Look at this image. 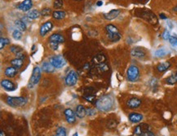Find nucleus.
<instances>
[{"label":"nucleus","mask_w":177,"mask_h":136,"mask_svg":"<svg viewBox=\"0 0 177 136\" xmlns=\"http://www.w3.org/2000/svg\"><path fill=\"white\" fill-rule=\"evenodd\" d=\"M114 105V99L111 96H104L97 100L96 103V108L101 112H107L110 110Z\"/></svg>","instance_id":"obj_1"},{"label":"nucleus","mask_w":177,"mask_h":136,"mask_svg":"<svg viewBox=\"0 0 177 136\" xmlns=\"http://www.w3.org/2000/svg\"><path fill=\"white\" fill-rule=\"evenodd\" d=\"M6 102H7V104H8V105H10L11 107H23V106L26 105V103H27V99H26V97H7V99H6Z\"/></svg>","instance_id":"obj_2"},{"label":"nucleus","mask_w":177,"mask_h":136,"mask_svg":"<svg viewBox=\"0 0 177 136\" xmlns=\"http://www.w3.org/2000/svg\"><path fill=\"white\" fill-rule=\"evenodd\" d=\"M140 76V70L136 66H130L127 72V79L131 82H135L139 79Z\"/></svg>","instance_id":"obj_3"},{"label":"nucleus","mask_w":177,"mask_h":136,"mask_svg":"<svg viewBox=\"0 0 177 136\" xmlns=\"http://www.w3.org/2000/svg\"><path fill=\"white\" fill-rule=\"evenodd\" d=\"M41 78V68L39 67H35L33 69V72L30 77V85L31 88H33L34 85H36L38 83Z\"/></svg>","instance_id":"obj_4"},{"label":"nucleus","mask_w":177,"mask_h":136,"mask_svg":"<svg viewBox=\"0 0 177 136\" xmlns=\"http://www.w3.org/2000/svg\"><path fill=\"white\" fill-rule=\"evenodd\" d=\"M49 62L55 68H61L66 64V60L61 55H55L50 58Z\"/></svg>","instance_id":"obj_5"},{"label":"nucleus","mask_w":177,"mask_h":136,"mask_svg":"<svg viewBox=\"0 0 177 136\" xmlns=\"http://www.w3.org/2000/svg\"><path fill=\"white\" fill-rule=\"evenodd\" d=\"M77 81V72H75L74 71H71L68 74H67L65 82L67 86H74L76 84V83Z\"/></svg>","instance_id":"obj_6"},{"label":"nucleus","mask_w":177,"mask_h":136,"mask_svg":"<svg viewBox=\"0 0 177 136\" xmlns=\"http://www.w3.org/2000/svg\"><path fill=\"white\" fill-rule=\"evenodd\" d=\"M149 130H150V126L146 124V123H141L140 125H138L135 128L134 132L136 135H141L142 134H144V132H147Z\"/></svg>","instance_id":"obj_7"},{"label":"nucleus","mask_w":177,"mask_h":136,"mask_svg":"<svg viewBox=\"0 0 177 136\" xmlns=\"http://www.w3.org/2000/svg\"><path fill=\"white\" fill-rule=\"evenodd\" d=\"M131 55L136 58H143L145 56V51L140 47H136L132 50Z\"/></svg>","instance_id":"obj_8"},{"label":"nucleus","mask_w":177,"mask_h":136,"mask_svg":"<svg viewBox=\"0 0 177 136\" xmlns=\"http://www.w3.org/2000/svg\"><path fill=\"white\" fill-rule=\"evenodd\" d=\"M33 7L32 0H24L22 3L18 5V8L22 11H28Z\"/></svg>","instance_id":"obj_9"},{"label":"nucleus","mask_w":177,"mask_h":136,"mask_svg":"<svg viewBox=\"0 0 177 136\" xmlns=\"http://www.w3.org/2000/svg\"><path fill=\"white\" fill-rule=\"evenodd\" d=\"M53 25L51 21H47L43 25L41 26L40 28V35L41 36H45L48 32L52 30Z\"/></svg>","instance_id":"obj_10"},{"label":"nucleus","mask_w":177,"mask_h":136,"mask_svg":"<svg viewBox=\"0 0 177 136\" xmlns=\"http://www.w3.org/2000/svg\"><path fill=\"white\" fill-rule=\"evenodd\" d=\"M1 86L7 91H13L15 90V84L9 79H3L1 81Z\"/></svg>","instance_id":"obj_11"},{"label":"nucleus","mask_w":177,"mask_h":136,"mask_svg":"<svg viewBox=\"0 0 177 136\" xmlns=\"http://www.w3.org/2000/svg\"><path fill=\"white\" fill-rule=\"evenodd\" d=\"M64 114L65 115V118H66V121L68 123L72 124L75 122V114L74 113V111L70 109H67L65 110Z\"/></svg>","instance_id":"obj_12"},{"label":"nucleus","mask_w":177,"mask_h":136,"mask_svg":"<svg viewBox=\"0 0 177 136\" xmlns=\"http://www.w3.org/2000/svg\"><path fill=\"white\" fill-rule=\"evenodd\" d=\"M127 104V106L130 109H136L141 104V100L140 99H138V98L133 97V98H131V99L128 100Z\"/></svg>","instance_id":"obj_13"},{"label":"nucleus","mask_w":177,"mask_h":136,"mask_svg":"<svg viewBox=\"0 0 177 136\" xmlns=\"http://www.w3.org/2000/svg\"><path fill=\"white\" fill-rule=\"evenodd\" d=\"M119 14H120V11L119 10L114 9V10H111L110 11H109L107 13H104V17L106 19V20H112L114 19L117 18Z\"/></svg>","instance_id":"obj_14"},{"label":"nucleus","mask_w":177,"mask_h":136,"mask_svg":"<svg viewBox=\"0 0 177 136\" xmlns=\"http://www.w3.org/2000/svg\"><path fill=\"white\" fill-rule=\"evenodd\" d=\"M10 50L12 53L16 55V57L17 58H21V59H24L25 58V54H23L22 50L21 48L19 46H11L10 47Z\"/></svg>","instance_id":"obj_15"},{"label":"nucleus","mask_w":177,"mask_h":136,"mask_svg":"<svg viewBox=\"0 0 177 136\" xmlns=\"http://www.w3.org/2000/svg\"><path fill=\"white\" fill-rule=\"evenodd\" d=\"M50 42H56V43H63L65 42V38L62 35L58 34V33H54L49 38Z\"/></svg>","instance_id":"obj_16"},{"label":"nucleus","mask_w":177,"mask_h":136,"mask_svg":"<svg viewBox=\"0 0 177 136\" xmlns=\"http://www.w3.org/2000/svg\"><path fill=\"white\" fill-rule=\"evenodd\" d=\"M143 119V115L138 113H132L129 115V120L133 123H138Z\"/></svg>","instance_id":"obj_17"},{"label":"nucleus","mask_w":177,"mask_h":136,"mask_svg":"<svg viewBox=\"0 0 177 136\" xmlns=\"http://www.w3.org/2000/svg\"><path fill=\"white\" fill-rule=\"evenodd\" d=\"M75 114L77 116V118H84L86 114H87V109H85V107L82 104L77 105V109H76V112H75Z\"/></svg>","instance_id":"obj_18"},{"label":"nucleus","mask_w":177,"mask_h":136,"mask_svg":"<svg viewBox=\"0 0 177 136\" xmlns=\"http://www.w3.org/2000/svg\"><path fill=\"white\" fill-rule=\"evenodd\" d=\"M42 70L46 73H52V72H54L55 67L52 66L50 62H44L42 64Z\"/></svg>","instance_id":"obj_19"},{"label":"nucleus","mask_w":177,"mask_h":136,"mask_svg":"<svg viewBox=\"0 0 177 136\" xmlns=\"http://www.w3.org/2000/svg\"><path fill=\"white\" fill-rule=\"evenodd\" d=\"M5 75L6 76H8L9 78H13L16 75V73H17V68L14 67H9L6 68V70H5Z\"/></svg>","instance_id":"obj_20"},{"label":"nucleus","mask_w":177,"mask_h":136,"mask_svg":"<svg viewBox=\"0 0 177 136\" xmlns=\"http://www.w3.org/2000/svg\"><path fill=\"white\" fill-rule=\"evenodd\" d=\"M170 67H171V63L169 62H164L157 66V70L159 72H166V70H168Z\"/></svg>","instance_id":"obj_21"},{"label":"nucleus","mask_w":177,"mask_h":136,"mask_svg":"<svg viewBox=\"0 0 177 136\" xmlns=\"http://www.w3.org/2000/svg\"><path fill=\"white\" fill-rule=\"evenodd\" d=\"M107 36L109 41L113 42H117L121 39V34L120 32H116V33H107Z\"/></svg>","instance_id":"obj_22"},{"label":"nucleus","mask_w":177,"mask_h":136,"mask_svg":"<svg viewBox=\"0 0 177 136\" xmlns=\"http://www.w3.org/2000/svg\"><path fill=\"white\" fill-rule=\"evenodd\" d=\"M41 15V13L38 10H32L28 12L27 14V17L30 19V20H35L39 17V15Z\"/></svg>","instance_id":"obj_23"},{"label":"nucleus","mask_w":177,"mask_h":136,"mask_svg":"<svg viewBox=\"0 0 177 136\" xmlns=\"http://www.w3.org/2000/svg\"><path fill=\"white\" fill-rule=\"evenodd\" d=\"M65 15L66 14L64 11H55L52 13V16L55 20H61V19L65 18Z\"/></svg>","instance_id":"obj_24"},{"label":"nucleus","mask_w":177,"mask_h":136,"mask_svg":"<svg viewBox=\"0 0 177 136\" xmlns=\"http://www.w3.org/2000/svg\"><path fill=\"white\" fill-rule=\"evenodd\" d=\"M11 64L12 67L17 68V69H18V68H21L23 65V59H21V58H17V57H16L15 59L11 60Z\"/></svg>","instance_id":"obj_25"},{"label":"nucleus","mask_w":177,"mask_h":136,"mask_svg":"<svg viewBox=\"0 0 177 136\" xmlns=\"http://www.w3.org/2000/svg\"><path fill=\"white\" fill-rule=\"evenodd\" d=\"M15 25L17 27V29L21 31H26V25L25 22H23L21 20H16L15 21Z\"/></svg>","instance_id":"obj_26"},{"label":"nucleus","mask_w":177,"mask_h":136,"mask_svg":"<svg viewBox=\"0 0 177 136\" xmlns=\"http://www.w3.org/2000/svg\"><path fill=\"white\" fill-rule=\"evenodd\" d=\"M168 54V51L166 50H165L164 48H161V49H159L155 51V56L158 57H162L164 56H166V54Z\"/></svg>","instance_id":"obj_27"},{"label":"nucleus","mask_w":177,"mask_h":136,"mask_svg":"<svg viewBox=\"0 0 177 136\" xmlns=\"http://www.w3.org/2000/svg\"><path fill=\"white\" fill-rule=\"evenodd\" d=\"M166 82L168 84H175L177 83V72L174 73L171 75H170L169 77L166 79Z\"/></svg>","instance_id":"obj_28"},{"label":"nucleus","mask_w":177,"mask_h":136,"mask_svg":"<svg viewBox=\"0 0 177 136\" xmlns=\"http://www.w3.org/2000/svg\"><path fill=\"white\" fill-rule=\"evenodd\" d=\"M105 59H106V57H105L104 55H103V54H98L94 58V62H95V63H96V64H102V63H104V62L105 61Z\"/></svg>","instance_id":"obj_29"},{"label":"nucleus","mask_w":177,"mask_h":136,"mask_svg":"<svg viewBox=\"0 0 177 136\" xmlns=\"http://www.w3.org/2000/svg\"><path fill=\"white\" fill-rule=\"evenodd\" d=\"M105 29H106L107 33H116V32H119L118 28L113 25H108L107 26L105 27Z\"/></svg>","instance_id":"obj_30"},{"label":"nucleus","mask_w":177,"mask_h":136,"mask_svg":"<svg viewBox=\"0 0 177 136\" xmlns=\"http://www.w3.org/2000/svg\"><path fill=\"white\" fill-rule=\"evenodd\" d=\"M12 37L15 40H16V41L21 39V37H22V33L21 32V30H19V29L14 30L13 32H12Z\"/></svg>","instance_id":"obj_31"},{"label":"nucleus","mask_w":177,"mask_h":136,"mask_svg":"<svg viewBox=\"0 0 177 136\" xmlns=\"http://www.w3.org/2000/svg\"><path fill=\"white\" fill-rule=\"evenodd\" d=\"M56 136H66V130L63 126H60L56 129Z\"/></svg>","instance_id":"obj_32"},{"label":"nucleus","mask_w":177,"mask_h":136,"mask_svg":"<svg viewBox=\"0 0 177 136\" xmlns=\"http://www.w3.org/2000/svg\"><path fill=\"white\" fill-rule=\"evenodd\" d=\"M9 44V40L8 38H4V37H1V39H0V49L1 50H3L4 49V47L6 46V45H8Z\"/></svg>","instance_id":"obj_33"},{"label":"nucleus","mask_w":177,"mask_h":136,"mask_svg":"<svg viewBox=\"0 0 177 136\" xmlns=\"http://www.w3.org/2000/svg\"><path fill=\"white\" fill-rule=\"evenodd\" d=\"M170 44L174 47L177 46V36H171L169 39Z\"/></svg>","instance_id":"obj_34"},{"label":"nucleus","mask_w":177,"mask_h":136,"mask_svg":"<svg viewBox=\"0 0 177 136\" xmlns=\"http://www.w3.org/2000/svg\"><path fill=\"white\" fill-rule=\"evenodd\" d=\"M53 6H54V7L56 8V9L62 7L63 0H55V1H54V3H53Z\"/></svg>","instance_id":"obj_35"},{"label":"nucleus","mask_w":177,"mask_h":136,"mask_svg":"<svg viewBox=\"0 0 177 136\" xmlns=\"http://www.w3.org/2000/svg\"><path fill=\"white\" fill-rule=\"evenodd\" d=\"M162 38L164 40H169L170 37H171V34H170V32L168 30H164V32H162Z\"/></svg>","instance_id":"obj_36"},{"label":"nucleus","mask_w":177,"mask_h":136,"mask_svg":"<svg viewBox=\"0 0 177 136\" xmlns=\"http://www.w3.org/2000/svg\"><path fill=\"white\" fill-rule=\"evenodd\" d=\"M40 13L43 16H48L50 15V13H51V9L50 8H44V9L42 10Z\"/></svg>","instance_id":"obj_37"},{"label":"nucleus","mask_w":177,"mask_h":136,"mask_svg":"<svg viewBox=\"0 0 177 136\" xmlns=\"http://www.w3.org/2000/svg\"><path fill=\"white\" fill-rule=\"evenodd\" d=\"M116 125H117V123L114 120H109L107 124V127L108 128H114L116 127Z\"/></svg>","instance_id":"obj_38"},{"label":"nucleus","mask_w":177,"mask_h":136,"mask_svg":"<svg viewBox=\"0 0 177 136\" xmlns=\"http://www.w3.org/2000/svg\"><path fill=\"white\" fill-rule=\"evenodd\" d=\"M58 46L59 43H56V42H50V46L52 47V49L53 50H56L58 49Z\"/></svg>","instance_id":"obj_39"},{"label":"nucleus","mask_w":177,"mask_h":136,"mask_svg":"<svg viewBox=\"0 0 177 136\" xmlns=\"http://www.w3.org/2000/svg\"><path fill=\"white\" fill-rule=\"evenodd\" d=\"M84 98L86 99V100H87V101H90V102H92L93 100H95V97H94V96H90V95L87 96H87H85Z\"/></svg>","instance_id":"obj_40"},{"label":"nucleus","mask_w":177,"mask_h":136,"mask_svg":"<svg viewBox=\"0 0 177 136\" xmlns=\"http://www.w3.org/2000/svg\"><path fill=\"white\" fill-rule=\"evenodd\" d=\"M140 136H155V135H154V134L152 132L151 130H149V131H147V132H144V134H142V135Z\"/></svg>","instance_id":"obj_41"},{"label":"nucleus","mask_w":177,"mask_h":136,"mask_svg":"<svg viewBox=\"0 0 177 136\" xmlns=\"http://www.w3.org/2000/svg\"><path fill=\"white\" fill-rule=\"evenodd\" d=\"M96 113H95V110L94 109H87V114H88V115H93V114H95Z\"/></svg>","instance_id":"obj_42"},{"label":"nucleus","mask_w":177,"mask_h":136,"mask_svg":"<svg viewBox=\"0 0 177 136\" xmlns=\"http://www.w3.org/2000/svg\"><path fill=\"white\" fill-rule=\"evenodd\" d=\"M96 5H97L98 7H100V6L103 5V2H102V1H98V2L96 3Z\"/></svg>","instance_id":"obj_43"},{"label":"nucleus","mask_w":177,"mask_h":136,"mask_svg":"<svg viewBox=\"0 0 177 136\" xmlns=\"http://www.w3.org/2000/svg\"><path fill=\"white\" fill-rule=\"evenodd\" d=\"M159 16H160V18L163 19V20H166V16L164 14H160L159 15Z\"/></svg>","instance_id":"obj_44"},{"label":"nucleus","mask_w":177,"mask_h":136,"mask_svg":"<svg viewBox=\"0 0 177 136\" xmlns=\"http://www.w3.org/2000/svg\"><path fill=\"white\" fill-rule=\"evenodd\" d=\"M0 136H6V135H5V133H4L3 130H1V131H0Z\"/></svg>","instance_id":"obj_45"},{"label":"nucleus","mask_w":177,"mask_h":136,"mask_svg":"<svg viewBox=\"0 0 177 136\" xmlns=\"http://www.w3.org/2000/svg\"><path fill=\"white\" fill-rule=\"evenodd\" d=\"M73 136H77V132L74 133V135H73Z\"/></svg>","instance_id":"obj_46"},{"label":"nucleus","mask_w":177,"mask_h":136,"mask_svg":"<svg viewBox=\"0 0 177 136\" xmlns=\"http://www.w3.org/2000/svg\"><path fill=\"white\" fill-rule=\"evenodd\" d=\"M174 11H177V6L176 7H175V8H174Z\"/></svg>","instance_id":"obj_47"},{"label":"nucleus","mask_w":177,"mask_h":136,"mask_svg":"<svg viewBox=\"0 0 177 136\" xmlns=\"http://www.w3.org/2000/svg\"><path fill=\"white\" fill-rule=\"evenodd\" d=\"M76 1H80V0H76Z\"/></svg>","instance_id":"obj_48"},{"label":"nucleus","mask_w":177,"mask_h":136,"mask_svg":"<svg viewBox=\"0 0 177 136\" xmlns=\"http://www.w3.org/2000/svg\"><path fill=\"white\" fill-rule=\"evenodd\" d=\"M37 136H40V135H37Z\"/></svg>","instance_id":"obj_49"},{"label":"nucleus","mask_w":177,"mask_h":136,"mask_svg":"<svg viewBox=\"0 0 177 136\" xmlns=\"http://www.w3.org/2000/svg\"><path fill=\"white\" fill-rule=\"evenodd\" d=\"M53 136H54V135H53Z\"/></svg>","instance_id":"obj_50"}]
</instances>
